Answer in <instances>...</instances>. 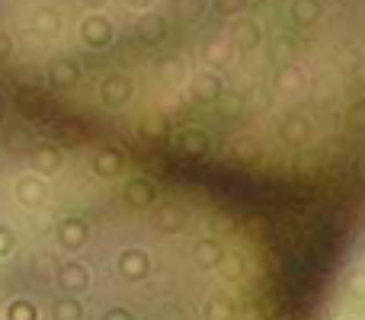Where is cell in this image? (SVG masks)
<instances>
[{"instance_id":"cell-1","label":"cell","mask_w":365,"mask_h":320,"mask_svg":"<svg viewBox=\"0 0 365 320\" xmlns=\"http://www.w3.org/2000/svg\"><path fill=\"white\" fill-rule=\"evenodd\" d=\"M90 237V227L83 218H64L61 227H58V240H61L68 250H81Z\"/></svg>"},{"instance_id":"cell-2","label":"cell","mask_w":365,"mask_h":320,"mask_svg":"<svg viewBox=\"0 0 365 320\" xmlns=\"http://www.w3.org/2000/svg\"><path fill=\"white\" fill-rule=\"evenodd\" d=\"M45 195H48V189H45V182L38 180V176H19L16 180V199L23 202V205H29V208L42 205Z\"/></svg>"},{"instance_id":"cell-3","label":"cell","mask_w":365,"mask_h":320,"mask_svg":"<svg viewBox=\"0 0 365 320\" xmlns=\"http://www.w3.org/2000/svg\"><path fill=\"white\" fill-rule=\"evenodd\" d=\"M58 282H61L64 291H83L90 285V272L81 263H68L61 269V276H58Z\"/></svg>"},{"instance_id":"cell-4","label":"cell","mask_w":365,"mask_h":320,"mask_svg":"<svg viewBox=\"0 0 365 320\" xmlns=\"http://www.w3.org/2000/svg\"><path fill=\"white\" fill-rule=\"evenodd\" d=\"M51 320H83V304L77 298H58L51 304Z\"/></svg>"},{"instance_id":"cell-5","label":"cell","mask_w":365,"mask_h":320,"mask_svg":"<svg viewBox=\"0 0 365 320\" xmlns=\"http://www.w3.org/2000/svg\"><path fill=\"white\" fill-rule=\"evenodd\" d=\"M6 320H38V311L32 301L16 298V301H10V308H6Z\"/></svg>"},{"instance_id":"cell-6","label":"cell","mask_w":365,"mask_h":320,"mask_svg":"<svg viewBox=\"0 0 365 320\" xmlns=\"http://www.w3.org/2000/svg\"><path fill=\"white\" fill-rule=\"evenodd\" d=\"M13 244H16V237H13V231L6 224H0V257H6V253L13 250Z\"/></svg>"},{"instance_id":"cell-7","label":"cell","mask_w":365,"mask_h":320,"mask_svg":"<svg viewBox=\"0 0 365 320\" xmlns=\"http://www.w3.org/2000/svg\"><path fill=\"white\" fill-rule=\"evenodd\" d=\"M10 55H13V42H10V36H6V32H0V64H4Z\"/></svg>"},{"instance_id":"cell-8","label":"cell","mask_w":365,"mask_h":320,"mask_svg":"<svg viewBox=\"0 0 365 320\" xmlns=\"http://www.w3.org/2000/svg\"><path fill=\"white\" fill-rule=\"evenodd\" d=\"M103 320H135V317L128 314L125 308H113V311H106V314H103Z\"/></svg>"},{"instance_id":"cell-9","label":"cell","mask_w":365,"mask_h":320,"mask_svg":"<svg viewBox=\"0 0 365 320\" xmlns=\"http://www.w3.org/2000/svg\"><path fill=\"white\" fill-rule=\"evenodd\" d=\"M4 113H6V100L0 96V119H4Z\"/></svg>"},{"instance_id":"cell-10","label":"cell","mask_w":365,"mask_h":320,"mask_svg":"<svg viewBox=\"0 0 365 320\" xmlns=\"http://www.w3.org/2000/svg\"><path fill=\"white\" fill-rule=\"evenodd\" d=\"M346 320H353V317H346Z\"/></svg>"}]
</instances>
